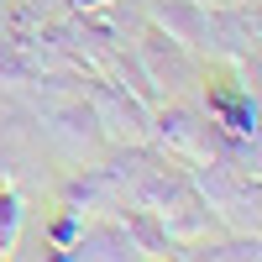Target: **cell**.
<instances>
[{"mask_svg":"<svg viewBox=\"0 0 262 262\" xmlns=\"http://www.w3.org/2000/svg\"><path fill=\"white\" fill-rule=\"evenodd\" d=\"M137 63L147 69V84H158L163 95H173V90H184V84L200 79V63L189 58V48L179 37H168L163 27H147L142 48H137Z\"/></svg>","mask_w":262,"mask_h":262,"instance_id":"3","label":"cell"},{"mask_svg":"<svg viewBox=\"0 0 262 262\" xmlns=\"http://www.w3.org/2000/svg\"><path fill=\"white\" fill-rule=\"evenodd\" d=\"M121 226H126V236H131V247H137V257H173V242H168V231H163V221L152 210H126L121 215Z\"/></svg>","mask_w":262,"mask_h":262,"instance_id":"8","label":"cell"},{"mask_svg":"<svg viewBox=\"0 0 262 262\" xmlns=\"http://www.w3.org/2000/svg\"><path fill=\"white\" fill-rule=\"evenodd\" d=\"M152 137H158V152H168L173 163H210L221 152V137L210 131V116L189 111V105H163L152 111Z\"/></svg>","mask_w":262,"mask_h":262,"instance_id":"2","label":"cell"},{"mask_svg":"<svg viewBox=\"0 0 262 262\" xmlns=\"http://www.w3.org/2000/svg\"><path fill=\"white\" fill-rule=\"evenodd\" d=\"M84 100H90V111H95V126L116 147H147L152 142V105L142 95H126L121 84L90 79L84 84Z\"/></svg>","mask_w":262,"mask_h":262,"instance_id":"1","label":"cell"},{"mask_svg":"<svg viewBox=\"0 0 262 262\" xmlns=\"http://www.w3.org/2000/svg\"><path fill=\"white\" fill-rule=\"evenodd\" d=\"M79 226H84V215H79V210H69V205H63V215H58V221L48 226V242L58 247V257L69 252V247H74V236H79Z\"/></svg>","mask_w":262,"mask_h":262,"instance_id":"11","label":"cell"},{"mask_svg":"<svg viewBox=\"0 0 262 262\" xmlns=\"http://www.w3.org/2000/svg\"><path fill=\"white\" fill-rule=\"evenodd\" d=\"M152 27L194 48V42H205V6L200 0H152Z\"/></svg>","mask_w":262,"mask_h":262,"instance_id":"7","label":"cell"},{"mask_svg":"<svg viewBox=\"0 0 262 262\" xmlns=\"http://www.w3.org/2000/svg\"><path fill=\"white\" fill-rule=\"evenodd\" d=\"M205 48L226 53L231 63H247L257 53V0H226L205 11Z\"/></svg>","mask_w":262,"mask_h":262,"instance_id":"4","label":"cell"},{"mask_svg":"<svg viewBox=\"0 0 262 262\" xmlns=\"http://www.w3.org/2000/svg\"><path fill=\"white\" fill-rule=\"evenodd\" d=\"M111 194H116V179H111V173H105V168H84L79 179H69V189H63V205L84 215V210H95L100 200H111Z\"/></svg>","mask_w":262,"mask_h":262,"instance_id":"9","label":"cell"},{"mask_svg":"<svg viewBox=\"0 0 262 262\" xmlns=\"http://www.w3.org/2000/svg\"><path fill=\"white\" fill-rule=\"evenodd\" d=\"M21 221H27V205H21L16 189H0V257H11L21 242Z\"/></svg>","mask_w":262,"mask_h":262,"instance_id":"10","label":"cell"},{"mask_svg":"<svg viewBox=\"0 0 262 262\" xmlns=\"http://www.w3.org/2000/svg\"><path fill=\"white\" fill-rule=\"evenodd\" d=\"M63 257H90V262H116V257H137V247H131V236L121 221H84L74 247Z\"/></svg>","mask_w":262,"mask_h":262,"instance_id":"6","label":"cell"},{"mask_svg":"<svg viewBox=\"0 0 262 262\" xmlns=\"http://www.w3.org/2000/svg\"><path fill=\"white\" fill-rule=\"evenodd\" d=\"M205 111L215 126H226V137L257 142V90L242 79H205Z\"/></svg>","mask_w":262,"mask_h":262,"instance_id":"5","label":"cell"},{"mask_svg":"<svg viewBox=\"0 0 262 262\" xmlns=\"http://www.w3.org/2000/svg\"><path fill=\"white\" fill-rule=\"evenodd\" d=\"M74 6H79V11H90V6H100V0H74Z\"/></svg>","mask_w":262,"mask_h":262,"instance_id":"12","label":"cell"}]
</instances>
